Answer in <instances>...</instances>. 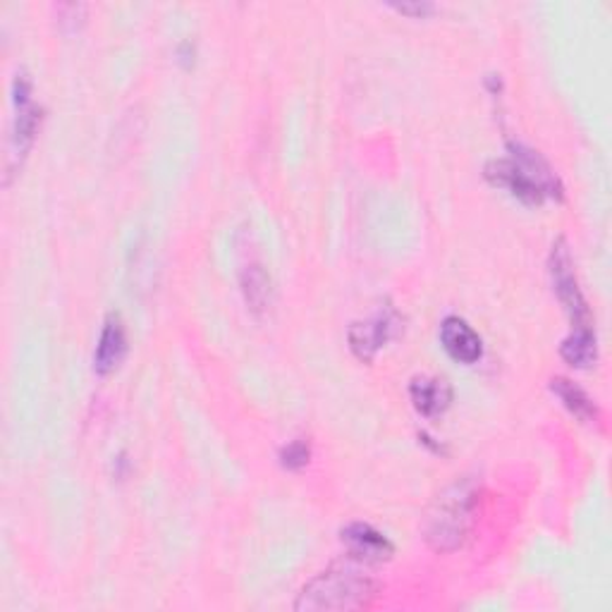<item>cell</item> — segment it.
I'll return each mask as SVG.
<instances>
[{"label": "cell", "instance_id": "obj_1", "mask_svg": "<svg viewBox=\"0 0 612 612\" xmlns=\"http://www.w3.org/2000/svg\"><path fill=\"white\" fill-rule=\"evenodd\" d=\"M479 486L471 479L450 483L431 503L424 519V539L433 551L452 553L467 541L476 521Z\"/></svg>", "mask_w": 612, "mask_h": 612}, {"label": "cell", "instance_id": "obj_2", "mask_svg": "<svg viewBox=\"0 0 612 612\" xmlns=\"http://www.w3.org/2000/svg\"><path fill=\"white\" fill-rule=\"evenodd\" d=\"M378 581L354 565H333L299 591L295 610H360L374 601Z\"/></svg>", "mask_w": 612, "mask_h": 612}, {"label": "cell", "instance_id": "obj_3", "mask_svg": "<svg viewBox=\"0 0 612 612\" xmlns=\"http://www.w3.org/2000/svg\"><path fill=\"white\" fill-rule=\"evenodd\" d=\"M12 104H15V118H12L10 130L8 183L10 175L20 168V163L30 153L38 132V125H42V108L36 106L32 82L24 72H17L15 80H12Z\"/></svg>", "mask_w": 612, "mask_h": 612}, {"label": "cell", "instance_id": "obj_4", "mask_svg": "<svg viewBox=\"0 0 612 612\" xmlns=\"http://www.w3.org/2000/svg\"><path fill=\"white\" fill-rule=\"evenodd\" d=\"M548 268H551V280H553L555 295L572 318V328L593 326L589 302H586L584 292L579 287V280H577V271H574V259H572L567 239L560 237L555 242L553 251H551V261H548Z\"/></svg>", "mask_w": 612, "mask_h": 612}, {"label": "cell", "instance_id": "obj_5", "mask_svg": "<svg viewBox=\"0 0 612 612\" xmlns=\"http://www.w3.org/2000/svg\"><path fill=\"white\" fill-rule=\"evenodd\" d=\"M400 318L395 314V309L386 306V309H378L374 316L364 318V321H356L350 326V348L352 352L360 356L362 362H374V356L378 350L386 344L392 336L395 328H398Z\"/></svg>", "mask_w": 612, "mask_h": 612}, {"label": "cell", "instance_id": "obj_6", "mask_svg": "<svg viewBox=\"0 0 612 612\" xmlns=\"http://www.w3.org/2000/svg\"><path fill=\"white\" fill-rule=\"evenodd\" d=\"M340 539L354 563L378 565L388 563L395 555V545L388 536L378 531L376 527L366 525V521H352V525L340 531Z\"/></svg>", "mask_w": 612, "mask_h": 612}, {"label": "cell", "instance_id": "obj_7", "mask_svg": "<svg viewBox=\"0 0 612 612\" xmlns=\"http://www.w3.org/2000/svg\"><path fill=\"white\" fill-rule=\"evenodd\" d=\"M486 177H489L491 185L507 189L509 195L517 197L519 201L531 203V207H541V203L545 201L543 191L529 180L527 173L521 170L519 165L509 156L489 161L486 163Z\"/></svg>", "mask_w": 612, "mask_h": 612}, {"label": "cell", "instance_id": "obj_8", "mask_svg": "<svg viewBox=\"0 0 612 612\" xmlns=\"http://www.w3.org/2000/svg\"><path fill=\"white\" fill-rule=\"evenodd\" d=\"M440 342L445 352L459 364H476L483 356V340L479 338L476 330L459 316H448L440 323Z\"/></svg>", "mask_w": 612, "mask_h": 612}, {"label": "cell", "instance_id": "obj_9", "mask_svg": "<svg viewBox=\"0 0 612 612\" xmlns=\"http://www.w3.org/2000/svg\"><path fill=\"white\" fill-rule=\"evenodd\" d=\"M507 149H509V158L527 173L529 180L543 191L545 199H563V183H560V177L551 168V163H548L539 151L515 142H509Z\"/></svg>", "mask_w": 612, "mask_h": 612}, {"label": "cell", "instance_id": "obj_10", "mask_svg": "<svg viewBox=\"0 0 612 612\" xmlns=\"http://www.w3.org/2000/svg\"><path fill=\"white\" fill-rule=\"evenodd\" d=\"M127 354V330L120 314H108L104 328H101V338L94 352V368L96 374L106 376L118 368Z\"/></svg>", "mask_w": 612, "mask_h": 612}, {"label": "cell", "instance_id": "obj_11", "mask_svg": "<svg viewBox=\"0 0 612 612\" xmlns=\"http://www.w3.org/2000/svg\"><path fill=\"white\" fill-rule=\"evenodd\" d=\"M410 395L416 410L424 416H438L452 402V386L440 376H416L410 386Z\"/></svg>", "mask_w": 612, "mask_h": 612}, {"label": "cell", "instance_id": "obj_12", "mask_svg": "<svg viewBox=\"0 0 612 612\" xmlns=\"http://www.w3.org/2000/svg\"><path fill=\"white\" fill-rule=\"evenodd\" d=\"M560 354L574 368H589L598 360V338L593 326L572 328V333L560 344Z\"/></svg>", "mask_w": 612, "mask_h": 612}, {"label": "cell", "instance_id": "obj_13", "mask_svg": "<svg viewBox=\"0 0 612 612\" xmlns=\"http://www.w3.org/2000/svg\"><path fill=\"white\" fill-rule=\"evenodd\" d=\"M551 390L557 395L567 410L577 416L584 424H598L601 421V414H598L596 402L586 395L584 388H579L577 382H572L569 378L557 376L551 380Z\"/></svg>", "mask_w": 612, "mask_h": 612}, {"label": "cell", "instance_id": "obj_14", "mask_svg": "<svg viewBox=\"0 0 612 612\" xmlns=\"http://www.w3.org/2000/svg\"><path fill=\"white\" fill-rule=\"evenodd\" d=\"M242 292L254 314L266 311L273 304V283L261 266H247L242 273Z\"/></svg>", "mask_w": 612, "mask_h": 612}, {"label": "cell", "instance_id": "obj_15", "mask_svg": "<svg viewBox=\"0 0 612 612\" xmlns=\"http://www.w3.org/2000/svg\"><path fill=\"white\" fill-rule=\"evenodd\" d=\"M309 459H311V445H309V440H304V438L292 440V443L285 445L283 450H280V464H283L285 469H292V471H297V469L309 464Z\"/></svg>", "mask_w": 612, "mask_h": 612}, {"label": "cell", "instance_id": "obj_16", "mask_svg": "<svg viewBox=\"0 0 612 612\" xmlns=\"http://www.w3.org/2000/svg\"><path fill=\"white\" fill-rule=\"evenodd\" d=\"M395 10L402 12V15H412V17H424L428 12H433V3L428 0H402V3H390Z\"/></svg>", "mask_w": 612, "mask_h": 612}, {"label": "cell", "instance_id": "obj_17", "mask_svg": "<svg viewBox=\"0 0 612 612\" xmlns=\"http://www.w3.org/2000/svg\"><path fill=\"white\" fill-rule=\"evenodd\" d=\"M84 12H86V8L84 5H76V3L60 5L58 8L60 24H72V27H76V24H80V20L84 17Z\"/></svg>", "mask_w": 612, "mask_h": 612}, {"label": "cell", "instance_id": "obj_18", "mask_svg": "<svg viewBox=\"0 0 612 612\" xmlns=\"http://www.w3.org/2000/svg\"><path fill=\"white\" fill-rule=\"evenodd\" d=\"M177 56H180V60L185 62V66H189V60H195V46H191L189 42H185L180 46V50H177Z\"/></svg>", "mask_w": 612, "mask_h": 612}]
</instances>
